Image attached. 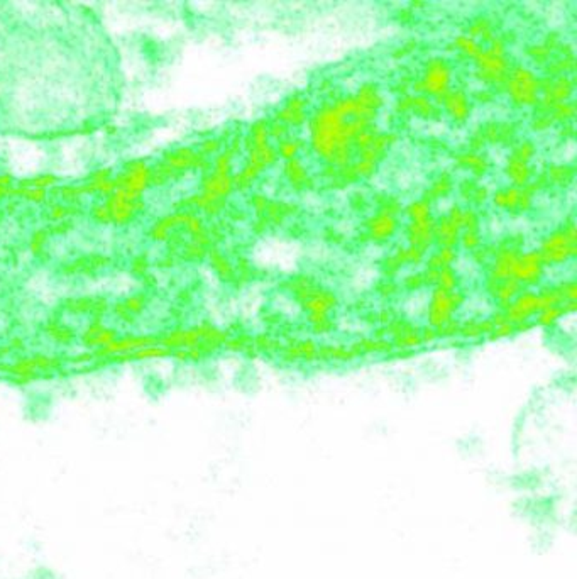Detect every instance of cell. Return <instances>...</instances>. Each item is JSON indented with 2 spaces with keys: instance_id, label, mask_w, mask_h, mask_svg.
<instances>
[{
  "instance_id": "cell-5",
  "label": "cell",
  "mask_w": 577,
  "mask_h": 579,
  "mask_svg": "<svg viewBox=\"0 0 577 579\" xmlns=\"http://www.w3.org/2000/svg\"><path fill=\"white\" fill-rule=\"evenodd\" d=\"M449 83H450V70L447 67L445 62L442 60H433V62L429 63L426 67L425 76L420 82V90L426 92L429 95L442 97L449 92Z\"/></svg>"
},
{
  "instance_id": "cell-13",
  "label": "cell",
  "mask_w": 577,
  "mask_h": 579,
  "mask_svg": "<svg viewBox=\"0 0 577 579\" xmlns=\"http://www.w3.org/2000/svg\"><path fill=\"white\" fill-rule=\"evenodd\" d=\"M566 314H567V310H566V307H564V303H562V305H557V307H550V309L538 312L537 321H535L534 323H538V326L548 327V326H552V323L557 322L559 319L564 317Z\"/></svg>"
},
{
  "instance_id": "cell-17",
  "label": "cell",
  "mask_w": 577,
  "mask_h": 579,
  "mask_svg": "<svg viewBox=\"0 0 577 579\" xmlns=\"http://www.w3.org/2000/svg\"><path fill=\"white\" fill-rule=\"evenodd\" d=\"M408 214L412 217V221H422V218L430 217V204L426 200L415 202V204L410 205Z\"/></svg>"
},
{
  "instance_id": "cell-14",
  "label": "cell",
  "mask_w": 577,
  "mask_h": 579,
  "mask_svg": "<svg viewBox=\"0 0 577 579\" xmlns=\"http://www.w3.org/2000/svg\"><path fill=\"white\" fill-rule=\"evenodd\" d=\"M412 109L413 112H415L417 116H420V117H432L433 114H436V107H433V104H432V100L430 99H426V97H413L412 99Z\"/></svg>"
},
{
  "instance_id": "cell-1",
  "label": "cell",
  "mask_w": 577,
  "mask_h": 579,
  "mask_svg": "<svg viewBox=\"0 0 577 579\" xmlns=\"http://www.w3.org/2000/svg\"><path fill=\"white\" fill-rule=\"evenodd\" d=\"M538 253L543 265H564L569 258H572L576 254L574 228L571 225L567 230L564 229L550 234L543 241Z\"/></svg>"
},
{
  "instance_id": "cell-18",
  "label": "cell",
  "mask_w": 577,
  "mask_h": 579,
  "mask_svg": "<svg viewBox=\"0 0 577 579\" xmlns=\"http://www.w3.org/2000/svg\"><path fill=\"white\" fill-rule=\"evenodd\" d=\"M461 161L462 165L464 166H467V168L469 169H473L474 173H482L486 169V163H485V160H481V158H478V156H474V155H464V156H461Z\"/></svg>"
},
{
  "instance_id": "cell-15",
  "label": "cell",
  "mask_w": 577,
  "mask_h": 579,
  "mask_svg": "<svg viewBox=\"0 0 577 579\" xmlns=\"http://www.w3.org/2000/svg\"><path fill=\"white\" fill-rule=\"evenodd\" d=\"M437 288L444 291H454L457 288V274L454 273L452 268H442L438 271Z\"/></svg>"
},
{
  "instance_id": "cell-8",
  "label": "cell",
  "mask_w": 577,
  "mask_h": 579,
  "mask_svg": "<svg viewBox=\"0 0 577 579\" xmlns=\"http://www.w3.org/2000/svg\"><path fill=\"white\" fill-rule=\"evenodd\" d=\"M530 193L523 188H506L494 195V204L506 210H525L530 207Z\"/></svg>"
},
{
  "instance_id": "cell-10",
  "label": "cell",
  "mask_w": 577,
  "mask_h": 579,
  "mask_svg": "<svg viewBox=\"0 0 577 579\" xmlns=\"http://www.w3.org/2000/svg\"><path fill=\"white\" fill-rule=\"evenodd\" d=\"M396 230V221L393 216H388V214H380L369 222V236L375 241L381 242L386 241L393 236V232Z\"/></svg>"
},
{
  "instance_id": "cell-20",
  "label": "cell",
  "mask_w": 577,
  "mask_h": 579,
  "mask_svg": "<svg viewBox=\"0 0 577 579\" xmlns=\"http://www.w3.org/2000/svg\"><path fill=\"white\" fill-rule=\"evenodd\" d=\"M462 244L466 246L467 249H476L479 244H481V237H479L476 229H467L466 234L462 236Z\"/></svg>"
},
{
  "instance_id": "cell-21",
  "label": "cell",
  "mask_w": 577,
  "mask_h": 579,
  "mask_svg": "<svg viewBox=\"0 0 577 579\" xmlns=\"http://www.w3.org/2000/svg\"><path fill=\"white\" fill-rule=\"evenodd\" d=\"M425 285L424 274H412L405 279V286L408 290H420Z\"/></svg>"
},
{
  "instance_id": "cell-12",
  "label": "cell",
  "mask_w": 577,
  "mask_h": 579,
  "mask_svg": "<svg viewBox=\"0 0 577 579\" xmlns=\"http://www.w3.org/2000/svg\"><path fill=\"white\" fill-rule=\"evenodd\" d=\"M286 176L290 178V183L295 186V188H305V185L308 183V175L305 172L303 165L300 163L296 158L288 161L286 165Z\"/></svg>"
},
{
  "instance_id": "cell-19",
  "label": "cell",
  "mask_w": 577,
  "mask_h": 579,
  "mask_svg": "<svg viewBox=\"0 0 577 579\" xmlns=\"http://www.w3.org/2000/svg\"><path fill=\"white\" fill-rule=\"evenodd\" d=\"M296 151H298V143L296 141H283L281 144H279V155H281L284 160H293Z\"/></svg>"
},
{
  "instance_id": "cell-2",
  "label": "cell",
  "mask_w": 577,
  "mask_h": 579,
  "mask_svg": "<svg viewBox=\"0 0 577 579\" xmlns=\"http://www.w3.org/2000/svg\"><path fill=\"white\" fill-rule=\"evenodd\" d=\"M466 297L461 291H444L440 288H436L432 293V300L429 305V323L432 329H438V327L445 326L447 322L452 321L454 312L461 309L464 303Z\"/></svg>"
},
{
  "instance_id": "cell-4",
  "label": "cell",
  "mask_w": 577,
  "mask_h": 579,
  "mask_svg": "<svg viewBox=\"0 0 577 579\" xmlns=\"http://www.w3.org/2000/svg\"><path fill=\"white\" fill-rule=\"evenodd\" d=\"M543 261L538 251H531L527 254H518L511 268V279L520 286H534L542 279Z\"/></svg>"
},
{
  "instance_id": "cell-3",
  "label": "cell",
  "mask_w": 577,
  "mask_h": 579,
  "mask_svg": "<svg viewBox=\"0 0 577 579\" xmlns=\"http://www.w3.org/2000/svg\"><path fill=\"white\" fill-rule=\"evenodd\" d=\"M538 80L527 68H517L508 78V92L517 105H534L538 100Z\"/></svg>"
},
{
  "instance_id": "cell-11",
  "label": "cell",
  "mask_w": 577,
  "mask_h": 579,
  "mask_svg": "<svg viewBox=\"0 0 577 579\" xmlns=\"http://www.w3.org/2000/svg\"><path fill=\"white\" fill-rule=\"evenodd\" d=\"M508 176H510L518 186H525L528 183V180H530L531 173L530 169H528L527 163L517 160V158H511L510 163H508Z\"/></svg>"
},
{
  "instance_id": "cell-9",
  "label": "cell",
  "mask_w": 577,
  "mask_h": 579,
  "mask_svg": "<svg viewBox=\"0 0 577 579\" xmlns=\"http://www.w3.org/2000/svg\"><path fill=\"white\" fill-rule=\"evenodd\" d=\"M442 100H444L447 112H449L454 119L456 120L467 119V116H469V112H471V105H469V100H467V97L461 90L447 92L445 95L442 97Z\"/></svg>"
},
{
  "instance_id": "cell-7",
  "label": "cell",
  "mask_w": 577,
  "mask_h": 579,
  "mask_svg": "<svg viewBox=\"0 0 577 579\" xmlns=\"http://www.w3.org/2000/svg\"><path fill=\"white\" fill-rule=\"evenodd\" d=\"M478 70L481 78L487 83H499L506 78L508 64L503 56H496L494 53L481 51L476 58Z\"/></svg>"
},
{
  "instance_id": "cell-16",
  "label": "cell",
  "mask_w": 577,
  "mask_h": 579,
  "mask_svg": "<svg viewBox=\"0 0 577 579\" xmlns=\"http://www.w3.org/2000/svg\"><path fill=\"white\" fill-rule=\"evenodd\" d=\"M454 46H456L459 51L464 53V55L473 56V58H478L479 53L482 51L481 48H479V44L474 41L473 38H467V36H461V38H457L456 41H454Z\"/></svg>"
},
{
  "instance_id": "cell-6",
  "label": "cell",
  "mask_w": 577,
  "mask_h": 579,
  "mask_svg": "<svg viewBox=\"0 0 577 579\" xmlns=\"http://www.w3.org/2000/svg\"><path fill=\"white\" fill-rule=\"evenodd\" d=\"M501 312L505 314L506 322L515 323V326L530 321L534 315H537V293L528 290L520 291L515 300L508 303L506 309Z\"/></svg>"
}]
</instances>
